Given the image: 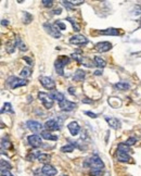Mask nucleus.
Segmentation results:
<instances>
[{
  "label": "nucleus",
  "instance_id": "nucleus-1",
  "mask_svg": "<svg viewBox=\"0 0 141 176\" xmlns=\"http://www.w3.org/2000/svg\"><path fill=\"white\" fill-rule=\"evenodd\" d=\"M85 166H88L91 171L90 172H101L104 169V163L102 162V160L100 159L98 156H92L91 158L87 160L84 163Z\"/></svg>",
  "mask_w": 141,
  "mask_h": 176
},
{
  "label": "nucleus",
  "instance_id": "nucleus-2",
  "mask_svg": "<svg viewBox=\"0 0 141 176\" xmlns=\"http://www.w3.org/2000/svg\"><path fill=\"white\" fill-rule=\"evenodd\" d=\"M68 61H70V59H68L66 56L59 57V58L56 60V62H54V68H56V73H58L60 76L64 75V66L68 63Z\"/></svg>",
  "mask_w": 141,
  "mask_h": 176
},
{
  "label": "nucleus",
  "instance_id": "nucleus-3",
  "mask_svg": "<svg viewBox=\"0 0 141 176\" xmlns=\"http://www.w3.org/2000/svg\"><path fill=\"white\" fill-rule=\"evenodd\" d=\"M7 84L12 88V89H15L17 87H22V86H25L28 84V81L25 79V78H19L15 77V76H11L7 79Z\"/></svg>",
  "mask_w": 141,
  "mask_h": 176
},
{
  "label": "nucleus",
  "instance_id": "nucleus-4",
  "mask_svg": "<svg viewBox=\"0 0 141 176\" xmlns=\"http://www.w3.org/2000/svg\"><path fill=\"white\" fill-rule=\"evenodd\" d=\"M38 98L46 109H51L53 107V99L50 97V95L42 91V93H38Z\"/></svg>",
  "mask_w": 141,
  "mask_h": 176
},
{
  "label": "nucleus",
  "instance_id": "nucleus-5",
  "mask_svg": "<svg viewBox=\"0 0 141 176\" xmlns=\"http://www.w3.org/2000/svg\"><path fill=\"white\" fill-rule=\"evenodd\" d=\"M44 28L46 29V32L48 33L50 36H52L53 38H60L62 36L61 32L59 31V28H56V25H52L50 23H45Z\"/></svg>",
  "mask_w": 141,
  "mask_h": 176
},
{
  "label": "nucleus",
  "instance_id": "nucleus-6",
  "mask_svg": "<svg viewBox=\"0 0 141 176\" xmlns=\"http://www.w3.org/2000/svg\"><path fill=\"white\" fill-rule=\"evenodd\" d=\"M26 125H27V127H28V130H32L33 133H42V132H44V128H45V126L44 125H42L39 122H37V121H27V123H26Z\"/></svg>",
  "mask_w": 141,
  "mask_h": 176
},
{
  "label": "nucleus",
  "instance_id": "nucleus-7",
  "mask_svg": "<svg viewBox=\"0 0 141 176\" xmlns=\"http://www.w3.org/2000/svg\"><path fill=\"white\" fill-rule=\"evenodd\" d=\"M60 123L58 122L56 120H49L47 121L46 123H45V130H47V132H54V130H59L60 128H61V126H60Z\"/></svg>",
  "mask_w": 141,
  "mask_h": 176
},
{
  "label": "nucleus",
  "instance_id": "nucleus-8",
  "mask_svg": "<svg viewBox=\"0 0 141 176\" xmlns=\"http://www.w3.org/2000/svg\"><path fill=\"white\" fill-rule=\"evenodd\" d=\"M39 82H40L42 85L44 86L45 88H47V89H54V88H56V82H54L51 77L44 76V77L39 78Z\"/></svg>",
  "mask_w": 141,
  "mask_h": 176
},
{
  "label": "nucleus",
  "instance_id": "nucleus-9",
  "mask_svg": "<svg viewBox=\"0 0 141 176\" xmlns=\"http://www.w3.org/2000/svg\"><path fill=\"white\" fill-rule=\"evenodd\" d=\"M59 107H60V109H61L62 111L70 112V111H73L74 109L76 108V103H74V102H72V101L64 99L63 101L59 102Z\"/></svg>",
  "mask_w": 141,
  "mask_h": 176
},
{
  "label": "nucleus",
  "instance_id": "nucleus-10",
  "mask_svg": "<svg viewBox=\"0 0 141 176\" xmlns=\"http://www.w3.org/2000/svg\"><path fill=\"white\" fill-rule=\"evenodd\" d=\"M27 140H28V144L32 147H34V148H38V147H40L42 144V137L39 136V135H36V134L28 136L27 137Z\"/></svg>",
  "mask_w": 141,
  "mask_h": 176
},
{
  "label": "nucleus",
  "instance_id": "nucleus-11",
  "mask_svg": "<svg viewBox=\"0 0 141 176\" xmlns=\"http://www.w3.org/2000/svg\"><path fill=\"white\" fill-rule=\"evenodd\" d=\"M70 42L73 45H77V46H80V45H86L88 42V39L86 38L84 35H75V36L70 37Z\"/></svg>",
  "mask_w": 141,
  "mask_h": 176
},
{
  "label": "nucleus",
  "instance_id": "nucleus-12",
  "mask_svg": "<svg viewBox=\"0 0 141 176\" xmlns=\"http://www.w3.org/2000/svg\"><path fill=\"white\" fill-rule=\"evenodd\" d=\"M111 48H112V44L109 42H98V44L96 45V49H97L99 52H107V51H109Z\"/></svg>",
  "mask_w": 141,
  "mask_h": 176
},
{
  "label": "nucleus",
  "instance_id": "nucleus-13",
  "mask_svg": "<svg viewBox=\"0 0 141 176\" xmlns=\"http://www.w3.org/2000/svg\"><path fill=\"white\" fill-rule=\"evenodd\" d=\"M42 172L46 176H53V175H56V174L58 173L56 169H54L53 166L50 165V164H45V165L42 166Z\"/></svg>",
  "mask_w": 141,
  "mask_h": 176
},
{
  "label": "nucleus",
  "instance_id": "nucleus-14",
  "mask_svg": "<svg viewBox=\"0 0 141 176\" xmlns=\"http://www.w3.org/2000/svg\"><path fill=\"white\" fill-rule=\"evenodd\" d=\"M67 128L70 134H72V136H76V135H78L80 132V126L78 125L77 122H70V124L67 125Z\"/></svg>",
  "mask_w": 141,
  "mask_h": 176
},
{
  "label": "nucleus",
  "instance_id": "nucleus-15",
  "mask_svg": "<svg viewBox=\"0 0 141 176\" xmlns=\"http://www.w3.org/2000/svg\"><path fill=\"white\" fill-rule=\"evenodd\" d=\"M105 121L107 122V124L110 125V127H112L114 130H117L121 125V122L117 120L116 117H109V116H105Z\"/></svg>",
  "mask_w": 141,
  "mask_h": 176
},
{
  "label": "nucleus",
  "instance_id": "nucleus-16",
  "mask_svg": "<svg viewBox=\"0 0 141 176\" xmlns=\"http://www.w3.org/2000/svg\"><path fill=\"white\" fill-rule=\"evenodd\" d=\"M117 159L121 162H132V158L128 153L123 151H117Z\"/></svg>",
  "mask_w": 141,
  "mask_h": 176
},
{
  "label": "nucleus",
  "instance_id": "nucleus-17",
  "mask_svg": "<svg viewBox=\"0 0 141 176\" xmlns=\"http://www.w3.org/2000/svg\"><path fill=\"white\" fill-rule=\"evenodd\" d=\"M85 77H86V72L83 71V70H77L75 72V74H74L73 79L75 82H81L85 79Z\"/></svg>",
  "mask_w": 141,
  "mask_h": 176
},
{
  "label": "nucleus",
  "instance_id": "nucleus-18",
  "mask_svg": "<svg viewBox=\"0 0 141 176\" xmlns=\"http://www.w3.org/2000/svg\"><path fill=\"white\" fill-rule=\"evenodd\" d=\"M98 33L101 35H111V36H117V35L119 34L118 29L113 28V27H111V28H107V29H104V31H99Z\"/></svg>",
  "mask_w": 141,
  "mask_h": 176
},
{
  "label": "nucleus",
  "instance_id": "nucleus-19",
  "mask_svg": "<svg viewBox=\"0 0 141 176\" xmlns=\"http://www.w3.org/2000/svg\"><path fill=\"white\" fill-rule=\"evenodd\" d=\"M50 97L53 99V100H58L59 102H61V101L64 100V95L61 93H59V91L56 90H53L50 93Z\"/></svg>",
  "mask_w": 141,
  "mask_h": 176
},
{
  "label": "nucleus",
  "instance_id": "nucleus-20",
  "mask_svg": "<svg viewBox=\"0 0 141 176\" xmlns=\"http://www.w3.org/2000/svg\"><path fill=\"white\" fill-rule=\"evenodd\" d=\"M42 138H45V139H47V140H53V141L58 140V136H56V135H52L51 133L47 132V130H44V132H42Z\"/></svg>",
  "mask_w": 141,
  "mask_h": 176
},
{
  "label": "nucleus",
  "instance_id": "nucleus-21",
  "mask_svg": "<svg viewBox=\"0 0 141 176\" xmlns=\"http://www.w3.org/2000/svg\"><path fill=\"white\" fill-rule=\"evenodd\" d=\"M15 47H16V42L14 40H10L5 44V49H7V51L9 53H13L15 50Z\"/></svg>",
  "mask_w": 141,
  "mask_h": 176
},
{
  "label": "nucleus",
  "instance_id": "nucleus-22",
  "mask_svg": "<svg viewBox=\"0 0 141 176\" xmlns=\"http://www.w3.org/2000/svg\"><path fill=\"white\" fill-rule=\"evenodd\" d=\"M115 88H117L118 90H127L130 88V85L126 82H119V83H116L115 84Z\"/></svg>",
  "mask_w": 141,
  "mask_h": 176
},
{
  "label": "nucleus",
  "instance_id": "nucleus-23",
  "mask_svg": "<svg viewBox=\"0 0 141 176\" xmlns=\"http://www.w3.org/2000/svg\"><path fill=\"white\" fill-rule=\"evenodd\" d=\"M40 151H32V152H29L28 154H27V156H26V160L27 161H33V160H38V158H39V156H40Z\"/></svg>",
  "mask_w": 141,
  "mask_h": 176
},
{
  "label": "nucleus",
  "instance_id": "nucleus-24",
  "mask_svg": "<svg viewBox=\"0 0 141 176\" xmlns=\"http://www.w3.org/2000/svg\"><path fill=\"white\" fill-rule=\"evenodd\" d=\"M95 64L98 66V68H104V66L107 65V62H105L102 58H100V57L96 56L95 57Z\"/></svg>",
  "mask_w": 141,
  "mask_h": 176
},
{
  "label": "nucleus",
  "instance_id": "nucleus-25",
  "mask_svg": "<svg viewBox=\"0 0 141 176\" xmlns=\"http://www.w3.org/2000/svg\"><path fill=\"white\" fill-rule=\"evenodd\" d=\"M15 42H16V47H19V49L21 50V51H26V50H27L26 45H25L24 42L21 40V38H20V37H16V38H15Z\"/></svg>",
  "mask_w": 141,
  "mask_h": 176
},
{
  "label": "nucleus",
  "instance_id": "nucleus-26",
  "mask_svg": "<svg viewBox=\"0 0 141 176\" xmlns=\"http://www.w3.org/2000/svg\"><path fill=\"white\" fill-rule=\"evenodd\" d=\"M11 146H12V144L10 142V140L8 138H2L1 139V148H2V150L9 149V148H11Z\"/></svg>",
  "mask_w": 141,
  "mask_h": 176
},
{
  "label": "nucleus",
  "instance_id": "nucleus-27",
  "mask_svg": "<svg viewBox=\"0 0 141 176\" xmlns=\"http://www.w3.org/2000/svg\"><path fill=\"white\" fill-rule=\"evenodd\" d=\"M20 74H21V76H22L23 78H27L32 75V70H31L29 68H24L22 71H21V73Z\"/></svg>",
  "mask_w": 141,
  "mask_h": 176
},
{
  "label": "nucleus",
  "instance_id": "nucleus-28",
  "mask_svg": "<svg viewBox=\"0 0 141 176\" xmlns=\"http://www.w3.org/2000/svg\"><path fill=\"white\" fill-rule=\"evenodd\" d=\"M117 151H123V152H126V153H129V152L132 151V150H130L129 146H127L126 144H119Z\"/></svg>",
  "mask_w": 141,
  "mask_h": 176
},
{
  "label": "nucleus",
  "instance_id": "nucleus-29",
  "mask_svg": "<svg viewBox=\"0 0 141 176\" xmlns=\"http://www.w3.org/2000/svg\"><path fill=\"white\" fill-rule=\"evenodd\" d=\"M32 20H33V16L29 14L28 12H23V22H24L25 24L31 23L32 22Z\"/></svg>",
  "mask_w": 141,
  "mask_h": 176
},
{
  "label": "nucleus",
  "instance_id": "nucleus-30",
  "mask_svg": "<svg viewBox=\"0 0 141 176\" xmlns=\"http://www.w3.org/2000/svg\"><path fill=\"white\" fill-rule=\"evenodd\" d=\"M62 152H72L74 151V145L73 144H67L61 148Z\"/></svg>",
  "mask_w": 141,
  "mask_h": 176
},
{
  "label": "nucleus",
  "instance_id": "nucleus-31",
  "mask_svg": "<svg viewBox=\"0 0 141 176\" xmlns=\"http://www.w3.org/2000/svg\"><path fill=\"white\" fill-rule=\"evenodd\" d=\"M51 159V156L50 154H45V153H42L39 156L38 160L42 163H46V162H49V160Z\"/></svg>",
  "mask_w": 141,
  "mask_h": 176
},
{
  "label": "nucleus",
  "instance_id": "nucleus-32",
  "mask_svg": "<svg viewBox=\"0 0 141 176\" xmlns=\"http://www.w3.org/2000/svg\"><path fill=\"white\" fill-rule=\"evenodd\" d=\"M10 112V113H14V111L12 110V107H11V103H9V102H7V103H5L3 105V108H2V110H1V113H3V112Z\"/></svg>",
  "mask_w": 141,
  "mask_h": 176
},
{
  "label": "nucleus",
  "instance_id": "nucleus-33",
  "mask_svg": "<svg viewBox=\"0 0 141 176\" xmlns=\"http://www.w3.org/2000/svg\"><path fill=\"white\" fill-rule=\"evenodd\" d=\"M11 164H9L5 160H1V171H10L11 170Z\"/></svg>",
  "mask_w": 141,
  "mask_h": 176
},
{
  "label": "nucleus",
  "instance_id": "nucleus-34",
  "mask_svg": "<svg viewBox=\"0 0 141 176\" xmlns=\"http://www.w3.org/2000/svg\"><path fill=\"white\" fill-rule=\"evenodd\" d=\"M67 21L70 23V24L73 25V29L75 31V32H78V31L80 29V28H79V25H78L77 23L75 22V20H73L72 17H67Z\"/></svg>",
  "mask_w": 141,
  "mask_h": 176
},
{
  "label": "nucleus",
  "instance_id": "nucleus-35",
  "mask_svg": "<svg viewBox=\"0 0 141 176\" xmlns=\"http://www.w3.org/2000/svg\"><path fill=\"white\" fill-rule=\"evenodd\" d=\"M137 142V138L136 137H130V138H128V139L125 141V144L127 145V146H132V145H135Z\"/></svg>",
  "mask_w": 141,
  "mask_h": 176
},
{
  "label": "nucleus",
  "instance_id": "nucleus-36",
  "mask_svg": "<svg viewBox=\"0 0 141 176\" xmlns=\"http://www.w3.org/2000/svg\"><path fill=\"white\" fill-rule=\"evenodd\" d=\"M42 6L46 8H51L52 6H53V1H52V0H49V1L48 0H42Z\"/></svg>",
  "mask_w": 141,
  "mask_h": 176
},
{
  "label": "nucleus",
  "instance_id": "nucleus-37",
  "mask_svg": "<svg viewBox=\"0 0 141 176\" xmlns=\"http://www.w3.org/2000/svg\"><path fill=\"white\" fill-rule=\"evenodd\" d=\"M56 27H58L59 29H61V31H63V29H65L66 28V26H65V24H64L62 21H58V22H56Z\"/></svg>",
  "mask_w": 141,
  "mask_h": 176
},
{
  "label": "nucleus",
  "instance_id": "nucleus-38",
  "mask_svg": "<svg viewBox=\"0 0 141 176\" xmlns=\"http://www.w3.org/2000/svg\"><path fill=\"white\" fill-rule=\"evenodd\" d=\"M72 58H73L74 60H76L78 63H81V62H83V57L79 56V54H77V53H73V54H72Z\"/></svg>",
  "mask_w": 141,
  "mask_h": 176
},
{
  "label": "nucleus",
  "instance_id": "nucleus-39",
  "mask_svg": "<svg viewBox=\"0 0 141 176\" xmlns=\"http://www.w3.org/2000/svg\"><path fill=\"white\" fill-rule=\"evenodd\" d=\"M62 5H63L64 7H65L66 9H68V10L73 9V7H74V5L70 2V1H62Z\"/></svg>",
  "mask_w": 141,
  "mask_h": 176
},
{
  "label": "nucleus",
  "instance_id": "nucleus-40",
  "mask_svg": "<svg viewBox=\"0 0 141 176\" xmlns=\"http://www.w3.org/2000/svg\"><path fill=\"white\" fill-rule=\"evenodd\" d=\"M23 59H24V61L27 62V64H28L29 66H33V65H34V61H33V60H32L31 58H28V57H24Z\"/></svg>",
  "mask_w": 141,
  "mask_h": 176
},
{
  "label": "nucleus",
  "instance_id": "nucleus-41",
  "mask_svg": "<svg viewBox=\"0 0 141 176\" xmlns=\"http://www.w3.org/2000/svg\"><path fill=\"white\" fill-rule=\"evenodd\" d=\"M85 114H86V115H89V116H90V117H92V119H97V117H98V115L96 114V113L90 112V111H86Z\"/></svg>",
  "mask_w": 141,
  "mask_h": 176
},
{
  "label": "nucleus",
  "instance_id": "nucleus-42",
  "mask_svg": "<svg viewBox=\"0 0 141 176\" xmlns=\"http://www.w3.org/2000/svg\"><path fill=\"white\" fill-rule=\"evenodd\" d=\"M1 176H13L10 171H1Z\"/></svg>",
  "mask_w": 141,
  "mask_h": 176
},
{
  "label": "nucleus",
  "instance_id": "nucleus-43",
  "mask_svg": "<svg viewBox=\"0 0 141 176\" xmlns=\"http://www.w3.org/2000/svg\"><path fill=\"white\" fill-rule=\"evenodd\" d=\"M68 93H70V95H75V89H74L73 87H70L68 88Z\"/></svg>",
  "mask_w": 141,
  "mask_h": 176
},
{
  "label": "nucleus",
  "instance_id": "nucleus-44",
  "mask_svg": "<svg viewBox=\"0 0 141 176\" xmlns=\"http://www.w3.org/2000/svg\"><path fill=\"white\" fill-rule=\"evenodd\" d=\"M61 12H62V10L59 8V9H56V10H54L53 11V13L54 14H61Z\"/></svg>",
  "mask_w": 141,
  "mask_h": 176
},
{
  "label": "nucleus",
  "instance_id": "nucleus-45",
  "mask_svg": "<svg viewBox=\"0 0 141 176\" xmlns=\"http://www.w3.org/2000/svg\"><path fill=\"white\" fill-rule=\"evenodd\" d=\"M1 24H2V25H8V24H9V22H8L7 20H2V21H1Z\"/></svg>",
  "mask_w": 141,
  "mask_h": 176
},
{
  "label": "nucleus",
  "instance_id": "nucleus-46",
  "mask_svg": "<svg viewBox=\"0 0 141 176\" xmlns=\"http://www.w3.org/2000/svg\"><path fill=\"white\" fill-rule=\"evenodd\" d=\"M35 176H46V175L42 172V173H35Z\"/></svg>",
  "mask_w": 141,
  "mask_h": 176
},
{
  "label": "nucleus",
  "instance_id": "nucleus-47",
  "mask_svg": "<svg viewBox=\"0 0 141 176\" xmlns=\"http://www.w3.org/2000/svg\"><path fill=\"white\" fill-rule=\"evenodd\" d=\"M95 74L96 75H101V74H102V71H96Z\"/></svg>",
  "mask_w": 141,
  "mask_h": 176
},
{
  "label": "nucleus",
  "instance_id": "nucleus-48",
  "mask_svg": "<svg viewBox=\"0 0 141 176\" xmlns=\"http://www.w3.org/2000/svg\"><path fill=\"white\" fill-rule=\"evenodd\" d=\"M83 102H86V103H90L91 101L90 100H87V98H85V99H83Z\"/></svg>",
  "mask_w": 141,
  "mask_h": 176
},
{
  "label": "nucleus",
  "instance_id": "nucleus-49",
  "mask_svg": "<svg viewBox=\"0 0 141 176\" xmlns=\"http://www.w3.org/2000/svg\"><path fill=\"white\" fill-rule=\"evenodd\" d=\"M62 176H65V175H62Z\"/></svg>",
  "mask_w": 141,
  "mask_h": 176
}]
</instances>
